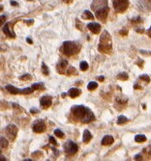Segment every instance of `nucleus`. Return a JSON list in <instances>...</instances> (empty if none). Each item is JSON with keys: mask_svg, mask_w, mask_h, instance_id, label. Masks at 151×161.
Returning <instances> with one entry per match:
<instances>
[{"mask_svg": "<svg viewBox=\"0 0 151 161\" xmlns=\"http://www.w3.org/2000/svg\"><path fill=\"white\" fill-rule=\"evenodd\" d=\"M71 110L73 115L84 123H88L95 120V116L92 111L83 105H75L74 107H72Z\"/></svg>", "mask_w": 151, "mask_h": 161, "instance_id": "1", "label": "nucleus"}, {"mask_svg": "<svg viewBox=\"0 0 151 161\" xmlns=\"http://www.w3.org/2000/svg\"><path fill=\"white\" fill-rule=\"evenodd\" d=\"M91 8L95 12V17L100 20H106L110 9L107 0H93Z\"/></svg>", "mask_w": 151, "mask_h": 161, "instance_id": "2", "label": "nucleus"}, {"mask_svg": "<svg viewBox=\"0 0 151 161\" xmlns=\"http://www.w3.org/2000/svg\"><path fill=\"white\" fill-rule=\"evenodd\" d=\"M61 50L66 56H73L79 52L80 46L76 43H74V41H64L63 44H62Z\"/></svg>", "mask_w": 151, "mask_h": 161, "instance_id": "3", "label": "nucleus"}, {"mask_svg": "<svg viewBox=\"0 0 151 161\" xmlns=\"http://www.w3.org/2000/svg\"><path fill=\"white\" fill-rule=\"evenodd\" d=\"M99 49L104 52H108L112 49V43H111V37L108 34L107 31H105L101 37V44L99 45Z\"/></svg>", "mask_w": 151, "mask_h": 161, "instance_id": "4", "label": "nucleus"}, {"mask_svg": "<svg viewBox=\"0 0 151 161\" xmlns=\"http://www.w3.org/2000/svg\"><path fill=\"white\" fill-rule=\"evenodd\" d=\"M113 8L116 13H123L129 6L128 0H113Z\"/></svg>", "mask_w": 151, "mask_h": 161, "instance_id": "5", "label": "nucleus"}, {"mask_svg": "<svg viewBox=\"0 0 151 161\" xmlns=\"http://www.w3.org/2000/svg\"><path fill=\"white\" fill-rule=\"evenodd\" d=\"M77 150H79V146L73 141H68L64 145V150H65V153L68 154L76 153L77 152Z\"/></svg>", "mask_w": 151, "mask_h": 161, "instance_id": "6", "label": "nucleus"}, {"mask_svg": "<svg viewBox=\"0 0 151 161\" xmlns=\"http://www.w3.org/2000/svg\"><path fill=\"white\" fill-rule=\"evenodd\" d=\"M32 128H33V131L36 132V133H42L46 130V124L44 123L43 120H36L34 123H33V126H32Z\"/></svg>", "mask_w": 151, "mask_h": 161, "instance_id": "7", "label": "nucleus"}, {"mask_svg": "<svg viewBox=\"0 0 151 161\" xmlns=\"http://www.w3.org/2000/svg\"><path fill=\"white\" fill-rule=\"evenodd\" d=\"M6 133L7 135L10 137L11 140H14L17 136V133H18V127L14 126V124H9V126L6 127Z\"/></svg>", "mask_w": 151, "mask_h": 161, "instance_id": "8", "label": "nucleus"}, {"mask_svg": "<svg viewBox=\"0 0 151 161\" xmlns=\"http://www.w3.org/2000/svg\"><path fill=\"white\" fill-rule=\"evenodd\" d=\"M51 103H53V100H51V97H48V96H45L43 97L40 100V104L41 106L43 107L44 109H46V108H49L50 105H51Z\"/></svg>", "mask_w": 151, "mask_h": 161, "instance_id": "9", "label": "nucleus"}, {"mask_svg": "<svg viewBox=\"0 0 151 161\" xmlns=\"http://www.w3.org/2000/svg\"><path fill=\"white\" fill-rule=\"evenodd\" d=\"M87 28L89 29L92 33L98 34V33H100V31H101V25L97 22H90L87 24Z\"/></svg>", "mask_w": 151, "mask_h": 161, "instance_id": "10", "label": "nucleus"}, {"mask_svg": "<svg viewBox=\"0 0 151 161\" xmlns=\"http://www.w3.org/2000/svg\"><path fill=\"white\" fill-rule=\"evenodd\" d=\"M68 66V62H67L66 60H60V62L58 63V65H57V71H58L60 74H63V72L65 71V69L66 67Z\"/></svg>", "mask_w": 151, "mask_h": 161, "instance_id": "11", "label": "nucleus"}, {"mask_svg": "<svg viewBox=\"0 0 151 161\" xmlns=\"http://www.w3.org/2000/svg\"><path fill=\"white\" fill-rule=\"evenodd\" d=\"M113 142H114V139L111 135H106V136H104V138L102 139V145H104V146L112 145Z\"/></svg>", "mask_w": 151, "mask_h": 161, "instance_id": "12", "label": "nucleus"}, {"mask_svg": "<svg viewBox=\"0 0 151 161\" xmlns=\"http://www.w3.org/2000/svg\"><path fill=\"white\" fill-rule=\"evenodd\" d=\"M68 95L70 97L75 98L77 96L81 95V90L80 89H77V88H71V89L68 91Z\"/></svg>", "mask_w": 151, "mask_h": 161, "instance_id": "13", "label": "nucleus"}, {"mask_svg": "<svg viewBox=\"0 0 151 161\" xmlns=\"http://www.w3.org/2000/svg\"><path fill=\"white\" fill-rule=\"evenodd\" d=\"M3 32H4L5 35H7L8 37L15 38V34L10 31V23H6L4 25V26H3Z\"/></svg>", "mask_w": 151, "mask_h": 161, "instance_id": "14", "label": "nucleus"}, {"mask_svg": "<svg viewBox=\"0 0 151 161\" xmlns=\"http://www.w3.org/2000/svg\"><path fill=\"white\" fill-rule=\"evenodd\" d=\"M91 138H92V135H91V133H90V131L89 130H84L83 131V138H82V141L84 142V143H87V142H89L90 140H91Z\"/></svg>", "mask_w": 151, "mask_h": 161, "instance_id": "15", "label": "nucleus"}, {"mask_svg": "<svg viewBox=\"0 0 151 161\" xmlns=\"http://www.w3.org/2000/svg\"><path fill=\"white\" fill-rule=\"evenodd\" d=\"M6 89L11 93V94L13 95H17V94H20V90L18 89V88H15L12 85H7L6 86Z\"/></svg>", "mask_w": 151, "mask_h": 161, "instance_id": "16", "label": "nucleus"}, {"mask_svg": "<svg viewBox=\"0 0 151 161\" xmlns=\"http://www.w3.org/2000/svg\"><path fill=\"white\" fill-rule=\"evenodd\" d=\"M82 18L83 19H94V15H93L90 11L86 10V11H84L82 14Z\"/></svg>", "mask_w": 151, "mask_h": 161, "instance_id": "17", "label": "nucleus"}, {"mask_svg": "<svg viewBox=\"0 0 151 161\" xmlns=\"http://www.w3.org/2000/svg\"><path fill=\"white\" fill-rule=\"evenodd\" d=\"M135 141L138 142V143H142V142H145L146 141V136L143 134H139V135H136V137H135Z\"/></svg>", "mask_w": 151, "mask_h": 161, "instance_id": "18", "label": "nucleus"}, {"mask_svg": "<svg viewBox=\"0 0 151 161\" xmlns=\"http://www.w3.org/2000/svg\"><path fill=\"white\" fill-rule=\"evenodd\" d=\"M0 142H1V149H6L8 147L9 142L7 141V139L5 138L4 136L0 137Z\"/></svg>", "mask_w": 151, "mask_h": 161, "instance_id": "19", "label": "nucleus"}, {"mask_svg": "<svg viewBox=\"0 0 151 161\" xmlns=\"http://www.w3.org/2000/svg\"><path fill=\"white\" fill-rule=\"evenodd\" d=\"M97 87H98L97 82L91 81V82H89V83H88V85H87V89L89 90V91H93L94 89H96Z\"/></svg>", "mask_w": 151, "mask_h": 161, "instance_id": "20", "label": "nucleus"}, {"mask_svg": "<svg viewBox=\"0 0 151 161\" xmlns=\"http://www.w3.org/2000/svg\"><path fill=\"white\" fill-rule=\"evenodd\" d=\"M34 90L32 89V87L31 88H25V89H22V90H20V94H22V95H29L31 94Z\"/></svg>", "mask_w": 151, "mask_h": 161, "instance_id": "21", "label": "nucleus"}, {"mask_svg": "<svg viewBox=\"0 0 151 161\" xmlns=\"http://www.w3.org/2000/svg\"><path fill=\"white\" fill-rule=\"evenodd\" d=\"M128 122V119L125 117V116H119L118 119H117V123L118 124H122V123H125Z\"/></svg>", "mask_w": 151, "mask_h": 161, "instance_id": "22", "label": "nucleus"}, {"mask_svg": "<svg viewBox=\"0 0 151 161\" xmlns=\"http://www.w3.org/2000/svg\"><path fill=\"white\" fill-rule=\"evenodd\" d=\"M32 89L33 90H40V89H44V85L42 83H34L32 85Z\"/></svg>", "mask_w": 151, "mask_h": 161, "instance_id": "23", "label": "nucleus"}, {"mask_svg": "<svg viewBox=\"0 0 151 161\" xmlns=\"http://www.w3.org/2000/svg\"><path fill=\"white\" fill-rule=\"evenodd\" d=\"M80 67H81V70L82 71H85L88 70V64L86 63L85 61H82L81 63V65H80Z\"/></svg>", "mask_w": 151, "mask_h": 161, "instance_id": "24", "label": "nucleus"}, {"mask_svg": "<svg viewBox=\"0 0 151 161\" xmlns=\"http://www.w3.org/2000/svg\"><path fill=\"white\" fill-rule=\"evenodd\" d=\"M42 71H43V74L45 75H48L50 74V71L48 69V67L45 65V63H42Z\"/></svg>", "mask_w": 151, "mask_h": 161, "instance_id": "25", "label": "nucleus"}, {"mask_svg": "<svg viewBox=\"0 0 151 161\" xmlns=\"http://www.w3.org/2000/svg\"><path fill=\"white\" fill-rule=\"evenodd\" d=\"M54 135H55V136L58 137V138H63V137H64V133L62 132L60 129H58V128L55 129V130H54Z\"/></svg>", "mask_w": 151, "mask_h": 161, "instance_id": "26", "label": "nucleus"}, {"mask_svg": "<svg viewBox=\"0 0 151 161\" xmlns=\"http://www.w3.org/2000/svg\"><path fill=\"white\" fill-rule=\"evenodd\" d=\"M117 78L120 79V80H127L128 79V74H126V72H122V74H118Z\"/></svg>", "mask_w": 151, "mask_h": 161, "instance_id": "27", "label": "nucleus"}, {"mask_svg": "<svg viewBox=\"0 0 151 161\" xmlns=\"http://www.w3.org/2000/svg\"><path fill=\"white\" fill-rule=\"evenodd\" d=\"M139 79L140 80H144L145 82H150V78H149V76L146 75V74H143V75H140L139 76Z\"/></svg>", "mask_w": 151, "mask_h": 161, "instance_id": "28", "label": "nucleus"}, {"mask_svg": "<svg viewBox=\"0 0 151 161\" xmlns=\"http://www.w3.org/2000/svg\"><path fill=\"white\" fill-rule=\"evenodd\" d=\"M19 79H22V80H30V79H31V75H30V74L22 75V76L19 77Z\"/></svg>", "mask_w": 151, "mask_h": 161, "instance_id": "29", "label": "nucleus"}, {"mask_svg": "<svg viewBox=\"0 0 151 161\" xmlns=\"http://www.w3.org/2000/svg\"><path fill=\"white\" fill-rule=\"evenodd\" d=\"M67 74H76V70L74 69V67H69V70L67 71Z\"/></svg>", "mask_w": 151, "mask_h": 161, "instance_id": "30", "label": "nucleus"}, {"mask_svg": "<svg viewBox=\"0 0 151 161\" xmlns=\"http://www.w3.org/2000/svg\"><path fill=\"white\" fill-rule=\"evenodd\" d=\"M50 142L51 143V144H53V145H55V146H56V145H57V142H56V140L53 137V136H50Z\"/></svg>", "mask_w": 151, "mask_h": 161, "instance_id": "31", "label": "nucleus"}, {"mask_svg": "<svg viewBox=\"0 0 151 161\" xmlns=\"http://www.w3.org/2000/svg\"><path fill=\"white\" fill-rule=\"evenodd\" d=\"M140 21H142V18H136L132 19V22H140Z\"/></svg>", "mask_w": 151, "mask_h": 161, "instance_id": "32", "label": "nucleus"}, {"mask_svg": "<svg viewBox=\"0 0 151 161\" xmlns=\"http://www.w3.org/2000/svg\"><path fill=\"white\" fill-rule=\"evenodd\" d=\"M142 154H137L136 156H135V160H142Z\"/></svg>", "mask_w": 151, "mask_h": 161, "instance_id": "33", "label": "nucleus"}, {"mask_svg": "<svg viewBox=\"0 0 151 161\" xmlns=\"http://www.w3.org/2000/svg\"><path fill=\"white\" fill-rule=\"evenodd\" d=\"M127 33H128L127 30H121V31H120V34H121V35H127Z\"/></svg>", "mask_w": 151, "mask_h": 161, "instance_id": "34", "label": "nucleus"}, {"mask_svg": "<svg viewBox=\"0 0 151 161\" xmlns=\"http://www.w3.org/2000/svg\"><path fill=\"white\" fill-rule=\"evenodd\" d=\"M5 19H6V17L3 15H1V23H3L4 21H5Z\"/></svg>", "mask_w": 151, "mask_h": 161, "instance_id": "35", "label": "nucleus"}, {"mask_svg": "<svg viewBox=\"0 0 151 161\" xmlns=\"http://www.w3.org/2000/svg\"><path fill=\"white\" fill-rule=\"evenodd\" d=\"M11 4L13 5V6H18V2H15V1H13V0H12V1H11Z\"/></svg>", "mask_w": 151, "mask_h": 161, "instance_id": "36", "label": "nucleus"}, {"mask_svg": "<svg viewBox=\"0 0 151 161\" xmlns=\"http://www.w3.org/2000/svg\"><path fill=\"white\" fill-rule=\"evenodd\" d=\"M26 22H27L28 25H30V24H32L34 21H33V19H28V21H26Z\"/></svg>", "mask_w": 151, "mask_h": 161, "instance_id": "37", "label": "nucleus"}, {"mask_svg": "<svg viewBox=\"0 0 151 161\" xmlns=\"http://www.w3.org/2000/svg\"><path fill=\"white\" fill-rule=\"evenodd\" d=\"M147 34H148V36H149V37L151 38V27L148 29V31H147Z\"/></svg>", "mask_w": 151, "mask_h": 161, "instance_id": "38", "label": "nucleus"}, {"mask_svg": "<svg viewBox=\"0 0 151 161\" xmlns=\"http://www.w3.org/2000/svg\"><path fill=\"white\" fill-rule=\"evenodd\" d=\"M30 112L32 113V114H36V112H37V110H36V109H31Z\"/></svg>", "mask_w": 151, "mask_h": 161, "instance_id": "39", "label": "nucleus"}, {"mask_svg": "<svg viewBox=\"0 0 151 161\" xmlns=\"http://www.w3.org/2000/svg\"><path fill=\"white\" fill-rule=\"evenodd\" d=\"M99 80H100V81H103L104 79H105V78H104V76H100V77H99V78H98Z\"/></svg>", "mask_w": 151, "mask_h": 161, "instance_id": "40", "label": "nucleus"}, {"mask_svg": "<svg viewBox=\"0 0 151 161\" xmlns=\"http://www.w3.org/2000/svg\"><path fill=\"white\" fill-rule=\"evenodd\" d=\"M26 41H27V43H29V44H32V41H31L29 38H27V40H26Z\"/></svg>", "mask_w": 151, "mask_h": 161, "instance_id": "41", "label": "nucleus"}, {"mask_svg": "<svg viewBox=\"0 0 151 161\" xmlns=\"http://www.w3.org/2000/svg\"><path fill=\"white\" fill-rule=\"evenodd\" d=\"M1 160H6V158H5L3 155H1Z\"/></svg>", "mask_w": 151, "mask_h": 161, "instance_id": "42", "label": "nucleus"}, {"mask_svg": "<svg viewBox=\"0 0 151 161\" xmlns=\"http://www.w3.org/2000/svg\"><path fill=\"white\" fill-rule=\"evenodd\" d=\"M64 1H65V2H69V1H70V0H64Z\"/></svg>", "mask_w": 151, "mask_h": 161, "instance_id": "43", "label": "nucleus"}, {"mask_svg": "<svg viewBox=\"0 0 151 161\" xmlns=\"http://www.w3.org/2000/svg\"><path fill=\"white\" fill-rule=\"evenodd\" d=\"M28 1H32V0H28Z\"/></svg>", "mask_w": 151, "mask_h": 161, "instance_id": "44", "label": "nucleus"}, {"mask_svg": "<svg viewBox=\"0 0 151 161\" xmlns=\"http://www.w3.org/2000/svg\"><path fill=\"white\" fill-rule=\"evenodd\" d=\"M150 154H151V150H150Z\"/></svg>", "mask_w": 151, "mask_h": 161, "instance_id": "45", "label": "nucleus"}]
</instances>
